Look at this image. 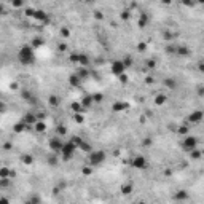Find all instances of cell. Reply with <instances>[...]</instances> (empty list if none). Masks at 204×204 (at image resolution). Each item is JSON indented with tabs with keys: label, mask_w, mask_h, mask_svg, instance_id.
I'll return each mask as SVG.
<instances>
[{
	"label": "cell",
	"mask_w": 204,
	"mask_h": 204,
	"mask_svg": "<svg viewBox=\"0 0 204 204\" xmlns=\"http://www.w3.org/2000/svg\"><path fill=\"white\" fill-rule=\"evenodd\" d=\"M18 59H19L21 64L24 66H30V64L35 62V53H34V48L32 46H22L18 53Z\"/></svg>",
	"instance_id": "cell-1"
},
{
	"label": "cell",
	"mask_w": 204,
	"mask_h": 204,
	"mask_svg": "<svg viewBox=\"0 0 204 204\" xmlns=\"http://www.w3.org/2000/svg\"><path fill=\"white\" fill-rule=\"evenodd\" d=\"M105 161V153L102 150H97V152H89L88 153V163L89 166H99Z\"/></svg>",
	"instance_id": "cell-2"
},
{
	"label": "cell",
	"mask_w": 204,
	"mask_h": 204,
	"mask_svg": "<svg viewBox=\"0 0 204 204\" xmlns=\"http://www.w3.org/2000/svg\"><path fill=\"white\" fill-rule=\"evenodd\" d=\"M75 152H77V145H75V143H72L70 140H67V142L62 143L61 152H59V153H62L64 160H69V158H72V156H73V153H75Z\"/></svg>",
	"instance_id": "cell-3"
},
{
	"label": "cell",
	"mask_w": 204,
	"mask_h": 204,
	"mask_svg": "<svg viewBox=\"0 0 204 204\" xmlns=\"http://www.w3.org/2000/svg\"><path fill=\"white\" fill-rule=\"evenodd\" d=\"M62 143L64 140H61V137H53V139H50V142H48V145L51 148V152H54V153H59L61 152V147H62Z\"/></svg>",
	"instance_id": "cell-4"
},
{
	"label": "cell",
	"mask_w": 204,
	"mask_h": 204,
	"mask_svg": "<svg viewBox=\"0 0 204 204\" xmlns=\"http://www.w3.org/2000/svg\"><path fill=\"white\" fill-rule=\"evenodd\" d=\"M131 166H132V168H136V169H145L147 168V160L143 158V156L137 155V156H134V158L131 160Z\"/></svg>",
	"instance_id": "cell-5"
},
{
	"label": "cell",
	"mask_w": 204,
	"mask_h": 204,
	"mask_svg": "<svg viewBox=\"0 0 204 204\" xmlns=\"http://www.w3.org/2000/svg\"><path fill=\"white\" fill-rule=\"evenodd\" d=\"M198 147V139L196 137H193V136H187L183 139V148L185 150H193V148H196Z\"/></svg>",
	"instance_id": "cell-6"
},
{
	"label": "cell",
	"mask_w": 204,
	"mask_h": 204,
	"mask_svg": "<svg viewBox=\"0 0 204 204\" xmlns=\"http://www.w3.org/2000/svg\"><path fill=\"white\" fill-rule=\"evenodd\" d=\"M124 70H126V67H124L123 61H113L112 62V73H115L117 77L124 73Z\"/></svg>",
	"instance_id": "cell-7"
},
{
	"label": "cell",
	"mask_w": 204,
	"mask_h": 204,
	"mask_svg": "<svg viewBox=\"0 0 204 204\" xmlns=\"http://www.w3.org/2000/svg\"><path fill=\"white\" fill-rule=\"evenodd\" d=\"M32 18H34L35 21H38V22H48V19H50V18H48V13H45L43 10H35V11H34V16H32Z\"/></svg>",
	"instance_id": "cell-8"
},
{
	"label": "cell",
	"mask_w": 204,
	"mask_h": 204,
	"mask_svg": "<svg viewBox=\"0 0 204 204\" xmlns=\"http://www.w3.org/2000/svg\"><path fill=\"white\" fill-rule=\"evenodd\" d=\"M128 109H129L128 102H115V104L112 105L113 112H123V110H128Z\"/></svg>",
	"instance_id": "cell-9"
},
{
	"label": "cell",
	"mask_w": 204,
	"mask_h": 204,
	"mask_svg": "<svg viewBox=\"0 0 204 204\" xmlns=\"http://www.w3.org/2000/svg\"><path fill=\"white\" fill-rule=\"evenodd\" d=\"M188 120H190L191 123H199V121L203 120V112H201V110H196V112H193L191 115H190Z\"/></svg>",
	"instance_id": "cell-10"
},
{
	"label": "cell",
	"mask_w": 204,
	"mask_h": 204,
	"mask_svg": "<svg viewBox=\"0 0 204 204\" xmlns=\"http://www.w3.org/2000/svg\"><path fill=\"white\" fill-rule=\"evenodd\" d=\"M69 83L73 86V88H78V86H81V78L77 75V73H73V75L69 77Z\"/></svg>",
	"instance_id": "cell-11"
},
{
	"label": "cell",
	"mask_w": 204,
	"mask_h": 204,
	"mask_svg": "<svg viewBox=\"0 0 204 204\" xmlns=\"http://www.w3.org/2000/svg\"><path fill=\"white\" fill-rule=\"evenodd\" d=\"M34 129L37 132H45L46 131V124H45L43 120H37V121L34 123Z\"/></svg>",
	"instance_id": "cell-12"
},
{
	"label": "cell",
	"mask_w": 204,
	"mask_h": 204,
	"mask_svg": "<svg viewBox=\"0 0 204 204\" xmlns=\"http://www.w3.org/2000/svg\"><path fill=\"white\" fill-rule=\"evenodd\" d=\"M22 121H24V123L27 124V126H32V124H34V123L37 121V117H35L34 113H27L26 117L22 118Z\"/></svg>",
	"instance_id": "cell-13"
},
{
	"label": "cell",
	"mask_w": 204,
	"mask_h": 204,
	"mask_svg": "<svg viewBox=\"0 0 204 204\" xmlns=\"http://www.w3.org/2000/svg\"><path fill=\"white\" fill-rule=\"evenodd\" d=\"M26 129H29V126H27L24 121H21V123H16V124H15L13 131H15L16 134H19V132H22V131H26Z\"/></svg>",
	"instance_id": "cell-14"
},
{
	"label": "cell",
	"mask_w": 204,
	"mask_h": 204,
	"mask_svg": "<svg viewBox=\"0 0 204 204\" xmlns=\"http://www.w3.org/2000/svg\"><path fill=\"white\" fill-rule=\"evenodd\" d=\"M148 15L147 13H140V16H139V27H145L148 24Z\"/></svg>",
	"instance_id": "cell-15"
},
{
	"label": "cell",
	"mask_w": 204,
	"mask_h": 204,
	"mask_svg": "<svg viewBox=\"0 0 204 204\" xmlns=\"http://www.w3.org/2000/svg\"><path fill=\"white\" fill-rule=\"evenodd\" d=\"M175 53L179 54V56H187V54L190 53L187 46H183V45H179V46H175Z\"/></svg>",
	"instance_id": "cell-16"
},
{
	"label": "cell",
	"mask_w": 204,
	"mask_h": 204,
	"mask_svg": "<svg viewBox=\"0 0 204 204\" xmlns=\"http://www.w3.org/2000/svg\"><path fill=\"white\" fill-rule=\"evenodd\" d=\"M164 86L168 88V89H175V86H177V81H175L174 78H166V80H164Z\"/></svg>",
	"instance_id": "cell-17"
},
{
	"label": "cell",
	"mask_w": 204,
	"mask_h": 204,
	"mask_svg": "<svg viewBox=\"0 0 204 204\" xmlns=\"http://www.w3.org/2000/svg\"><path fill=\"white\" fill-rule=\"evenodd\" d=\"M78 64H80L81 67H88L89 66V59H88V56H85V54H80V56H78Z\"/></svg>",
	"instance_id": "cell-18"
},
{
	"label": "cell",
	"mask_w": 204,
	"mask_h": 204,
	"mask_svg": "<svg viewBox=\"0 0 204 204\" xmlns=\"http://www.w3.org/2000/svg\"><path fill=\"white\" fill-rule=\"evenodd\" d=\"M78 150H81V152H86V153H89L91 150H92V147H91V143H88V142H85L83 140L80 145H78Z\"/></svg>",
	"instance_id": "cell-19"
},
{
	"label": "cell",
	"mask_w": 204,
	"mask_h": 204,
	"mask_svg": "<svg viewBox=\"0 0 204 204\" xmlns=\"http://www.w3.org/2000/svg\"><path fill=\"white\" fill-rule=\"evenodd\" d=\"M166 101H168L166 94H158V96L155 97V104L156 105H163V104H166Z\"/></svg>",
	"instance_id": "cell-20"
},
{
	"label": "cell",
	"mask_w": 204,
	"mask_h": 204,
	"mask_svg": "<svg viewBox=\"0 0 204 204\" xmlns=\"http://www.w3.org/2000/svg\"><path fill=\"white\" fill-rule=\"evenodd\" d=\"M92 104V96H85V97H83V99H81V105H83V107H89V105Z\"/></svg>",
	"instance_id": "cell-21"
},
{
	"label": "cell",
	"mask_w": 204,
	"mask_h": 204,
	"mask_svg": "<svg viewBox=\"0 0 204 204\" xmlns=\"http://www.w3.org/2000/svg\"><path fill=\"white\" fill-rule=\"evenodd\" d=\"M175 199H179V201H185V199H188V193L187 191H177L175 193Z\"/></svg>",
	"instance_id": "cell-22"
},
{
	"label": "cell",
	"mask_w": 204,
	"mask_h": 204,
	"mask_svg": "<svg viewBox=\"0 0 204 204\" xmlns=\"http://www.w3.org/2000/svg\"><path fill=\"white\" fill-rule=\"evenodd\" d=\"M72 110H73L75 113H78V112H83V110H85V107L81 105V102H73V104H72Z\"/></svg>",
	"instance_id": "cell-23"
},
{
	"label": "cell",
	"mask_w": 204,
	"mask_h": 204,
	"mask_svg": "<svg viewBox=\"0 0 204 204\" xmlns=\"http://www.w3.org/2000/svg\"><path fill=\"white\" fill-rule=\"evenodd\" d=\"M10 183H11V179H8V177H0V188L10 187Z\"/></svg>",
	"instance_id": "cell-24"
},
{
	"label": "cell",
	"mask_w": 204,
	"mask_h": 204,
	"mask_svg": "<svg viewBox=\"0 0 204 204\" xmlns=\"http://www.w3.org/2000/svg\"><path fill=\"white\" fill-rule=\"evenodd\" d=\"M50 105H53V107H58V105H59V102H61V99H59V97L58 96H50Z\"/></svg>",
	"instance_id": "cell-25"
},
{
	"label": "cell",
	"mask_w": 204,
	"mask_h": 204,
	"mask_svg": "<svg viewBox=\"0 0 204 204\" xmlns=\"http://www.w3.org/2000/svg\"><path fill=\"white\" fill-rule=\"evenodd\" d=\"M77 75L81 78V80H85V78L89 77V72L86 70V69H80V70H77Z\"/></svg>",
	"instance_id": "cell-26"
},
{
	"label": "cell",
	"mask_w": 204,
	"mask_h": 204,
	"mask_svg": "<svg viewBox=\"0 0 204 204\" xmlns=\"http://www.w3.org/2000/svg\"><path fill=\"white\" fill-rule=\"evenodd\" d=\"M190 155H191L193 160H199V158H201V150H198V148H193V150H190Z\"/></svg>",
	"instance_id": "cell-27"
},
{
	"label": "cell",
	"mask_w": 204,
	"mask_h": 204,
	"mask_svg": "<svg viewBox=\"0 0 204 204\" xmlns=\"http://www.w3.org/2000/svg\"><path fill=\"white\" fill-rule=\"evenodd\" d=\"M102 101H104V94H101V92L92 94V102H94V104H101Z\"/></svg>",
	"instance_id": "cell-28"
},
{
	"label": "cell",
	"mask_w": 204,
	"mask_h": 204,
	"mask_svg": "<svg viewBox=\"0 0 204 204\" xmlns=\"http://www.w3.org/2000/svg\"><path fill=\"white\" fill-rule=\"evenodd\" d=\"M56 132H58V136H59V137H62V136H66V134H67V128H66V126H62V124H59L58 129H56Z\"/></svg>",
	"instance_id": "cell-29"
},
{
	"label": "cell",
	"mask_w": 204,
	"mask_h": 204,
	"mask_svg": "<svg viewBox=\"0 0 204 204\" xmlns=\"http://www.w3.org/2000/svg\"><path fill=\"white\" fill-rule=\"evenodd\" d=\"M121 193H123V194H129V193H132V185H131V183L123 185V187H121Z\"/></svg>",
	"instance_id": "cell-30"
},
{
	"label": "cell",
	"mask_w": 204,
	"mask_h": 204,
	"mask_svg": "<svg viewBox=\"0 0 204 204\" xmlns=\"http://www.w3.org/2000/svg\"><path fill=\"white\" fill-rule=\"evenodd\" d=\"M32 161H34V158H32L30 155H24V156H22V163H24L26 166H30Z\"/></svg>",
	"instance_id": "cell-31"
},
{
	"label": "cell",
	"mask_w": 204,
	"mask_h": 204,
	"mask_svg": "<svg viewBox=\"0 0 204 204\" xmlns=\"http://www.w3.org/2000/svg\"><path fill=\"white\" fill-rule=\"evenodd\" d=\"M48 163H50L51 166H56V164H58V158H56V153H51V156L48 158Z\"/></svg>",
	"instance_id": "cell-32"
},
{
	"label": "cell",
	"mask_w": 204,
	"mask_h": 204,
	"mask_svg": "<svg viewBox=\"0 0 204 204\" xmlns=\"http://www.w3.org/2000/svg\"><path fill=\"white\" fill-rule=\"evenodd\" d=\"M11 5L15 8H21L22 5H24V0H11Z\"/></svg>",
	"instance_id": "cell-33"
},
{
	"label": "cell",
	"mask_w": 204,
	"mask_h": 204,
	"mask_svg": "<svg viewBox=\"0 0 204 204\" xmlns=\"http://www.w3.org/2000/svg\"><path fill=\"white\" fill-rule=\"evenodd\" d=\"M70 142H72V143H75V145H77V148H78V145H80V143L83 142V139H81V137H77V136H73V137L70 139Z\"/></svg>",
	"instance_id": "cell-34"
},
{
	"label": "cell",
	"mask_w": 204,
	"mask_h": 204,
	"mask_svg": "<svg viewBox=\"0 0 204 204\" xmlns=\"http://www.w3.org/2000/svg\"><path fill=\"white\" fill-rule=\"evenodd\" d=\"M41 45H43V40H41V38H35L34 40V43H32V48H38V46H41Z\"/></svg>",
	"instance_id": "cell-35"
},
{
	"label": "cell",
	"mask_w": 204,
	"mask_h": 204,
	"mask_svg": "<svg viewBox=\"0 0 204 204\" xmlns=\"http://www.w3.org/2000/svg\"><path fill=\"white\" fill-rule=\"evenodd\" d=\"M40 201H41V198L38 196V194H35V196H32L29 199V204H37V203H40Z\"/></svg>",
	"instance_id": "cell-36"
},
{
	"label": "cell",
	"mask_w": 204,
	"mask_h": 204,
	"mask_svg": "<svg viewBox=\"0 0 204 204\" xmlns=\"http://www.w3.org/2000/svg\"><path fill=\"white\" fill-rule=\"evenodd\" d=\"M73 120H75L77 123H83V120H85V118H83V115H81L80 112H78V113L73 115Z\"/></svg>",
	"instance_id": "cell-37"
},
{
	"label": "cell",
	"mask_w": 204,
	"mask_h": 204,
	"mask_svg": "<svg viewBox=\"0 0 204 204\" xmlns=\"http://www.w3.org/2000/svg\"><path fill=\"white\" fill-rule=\"evenodd\" d=\"M123 64H124V67H129L132 64V58L131 56H128V58H124V61H123Z\"/></svg>",
	"instance_id": "cell-38"
},
{
	"label": "cell",
	"mask_w": 204,
	"mask_h": 204,
	"mask_svg": "<svg viewBox=\"0 0 204 204\" xmlns=\"http://www.w3.org/2000/svg\"><path fill=\"white\" fill-rule=\"evenodd\" d=\"M78 56H80V54H77V53H72V54H70V61H72L73 64H78Z\"/></svg>",
	"instance_id": "cell-39"
},
{
	"label": "cell",
	"mask_w": 204,
	"mask_h": 204,
	"mask_svg": "<svg viewBox=\"0 0 204 204\" xmlns=\"http://www.w3.org/2000/svg\"><path fill=\"white\" fill-rule=\"evenodd\" d=\"M91 172H92L91 166H85V168H83V175H89Z\"/></svg>",
	"instance_id": "cell-40"
},
{
	"label": "cell",
	"mask_w": 204,
	"mask_h": 204,
	"mask_svg": "<svg viewBox=\"0 0 204 204\" xmlns=\"http://www.w3.org/2000/svg\"><path fill=\"white\" fill-rule=\"evenodd\" d=\"M179 134H183V136H185V134H188V126H180L179 128Z\"/></svg>",
	"instance_id": "cell-41"
},
{
	"label": "cell",
	"mask_w": 204,
	"mask_h": 204,
	"mask_svg": "<svg viewBox=\"0 0 204 204\" xmlns=\"http://www.w3.org/2000/svg\"><path fill=\"white\" fill-rule=\"evenodd\" d=\"M22 97H24V99H27V101H34L29 91H22Z\"/></svg>",
	"instance_id": "cell-42"
},
{
	"label": "cell",
	"mask_w": 204,
	"mask_h": 204,
	"mask_svg": "<svg viewBox=\"0 0 204 204\" xmlns=\"http://www.w3.org/2000/svg\"><path fill=\"white\" fill-rule=\"evenodd\" d=\"M182 3H183V5H187V7H193L196 2H194V0H182Z\"/></svg>",
	"instance_id": "cell-43"
},
{
	"label": "cell",
	"mask_w": 204,
	"mask_h": 204,
	"mask_svg": "<svg viewBox=\"0 0 204 204\" xmlns=\"http://www.w3.org/2000/svg\"><path fill=\"white\" fill-rule=\"evenodd\" d=\"M61 35L62 37H69V35H70V32H69V29H66V27H62V29H61Z\"/></svg>",
	"instance_id": "cell-44"
},
{
	"label": "cell",
	"mask_w": 204,
	"mask_h": 204,
	"mask_svg": "<svg viewBox=\"0 0 204 204\" xmlns=\"http://www.w3.org/2000/svg\"><path fill=\"white\" fill-rule=\"evenodd\" d=\"M94 18H96V19H99V21H102V19H104V15H102L101 11H96L94 13Z\"/></svg>",
	"instance_id": "cell-45"
},
{
	"label": "cell",
	"mask_w": 204,
	"mask_h": 204,
	"mask_svg": "<svg viewBox=\"0 0 204 204\" xmlns=\"http://www.w3.org/2000/svg\"><path fill=\"white\" fill-rule=\"evenodd\" d=\"M5 110H7L5 102H0V113H5Z\"/></svg>",
	"instance_id": "cell-46"
},
{
	"label": "cell",
	"mask_w": 204,
	"mask_h": 204,
	"mask_svg": "<svg viewBox=\"0 0 204 204\" xmlns=\"http://www.w3.org/2000/svg\"><path fill=\"white\" fill-rule=\"evenodd\" d=\"M145 48H147L145 43H139V45H137V50H139V51H145Z\"/></svg>",
	"instance_id": "cell-47"
},
{
	"label": "cell",
	"mask_w": 204,
	"mask_h": 204,
	"mask_svg": "<svg viewBox=\"0 0 204 204\" xmlns=\"http://www.w3.org/2000/svg\"><path fill=\"white\" fill-rule=\"evenodd\" d=\"M118 77H120V81H121V83H126L128 81V77L124 75V73H121V75H118Z\"/></svg>",
	"instance_id": "cell-48"
},
{
	"label": "cell",
	"mask_w": 204,
	"mask_h": 204,
	"mask_svg": "<svg viewBox=\"0 0 204 204\" xmlns=\"http://www.w3.org/2000/svg\"><path fill=\"white\" fill-rule=\"evenodd\" d=\"M164 38L166 40H172V34H171V32H164Z\"/></svg>",
	"instance_id": "cell-49"
},
{
	"label": "cell",
	"mask_w": 204,
	"mask_h": 204,
	"mask_svg": "<svg viewBox=\"0 0 204 204\" xmlns=\"http://www.w3.org/2000/svg\"><path fill=\"white\" fill-rule=\"evenodd\" d=\"M34 11H35V10H32V8H27V10H26V15H27V16H34Z\"/></svg>",
	"instance_id": "cell-50"
},
{
	"label": "cell",
	"mask_w": 204,
	"mask_h": 204,
	"mask_svg": "<svg viewBox=\"0 0 204 204\" xmlns=\"http://www.w3.org/2000/svg\"><path fill=\"white\" fill-rule=\"evenodd\" d=\"M67 50V45L66 43H61V45H59V51H66Z\"/></svg>",
	"instance_id": "cell-51"
},
{
	"label": "cell",
	"mask_w": 204,
	"mask_h": 204,
	"mask_svg": "<svg viewBox=\"0 0 204 204\" xmlns=\"http://www.w3.org/2000/svg\"><path fill=\"white\" fill-rule=\"evenodd\" d=\"M121 18H123V19H129V11H123Z\"/></svg>",
	"instance_id": "cell-52"
},
{
	"label": "cell",
	"mask_w": 204,
	"mask_h": 204,
	"mask_svg": "<svg viewBox=\"0 0 204 204\" xmlns=\"http://www.w3.org/2000/svg\"><path fill=\"white\" fill-rule=\"evenodd\" d=\"M3 148H7V150H8V148H11V142H7L5 145H3Z\"/></svg>",
	"instance_id": "cell-53"
},
{
	"label": "cell",
	"mask_w": 204,
	"mask_h": 204,
	"mask_svg": "<svg viewBox=\"0 0 204 204\" xmlns=\"http://www.w3.org/2000/svg\"><path fill=\"white\" fill-rule=\"evenodd\" d=\"M150 143H152V142H150V139H145V140H143V145H145V147H147V145H150Z\"/></svg>",
	"instance_id": "cell-54"
},
{
	"label": "cell",
	"mask_w": 204,
	"mask_h": 204,
	"mask_svg": "<svg viewBox=\"0 0 204 204\" xmlns=\"http://www.w3.org/2000/svg\"><path fill=\"white\" fill-rule=\"evenodd\" d=\"M2 13H3V5H0V16H2Z\"/></svg>",
	"instance_id": "cell-55"
},
{
	"label": "cell",
	"mask_w": 204,
	"mask_h": 204,
	"mask_svg": "<svg viewBox=\"0 0 204 204\" xmlns=\"http://www.w3.org/2000/svg\"><path fill=\"white\" fill-rule=\"evenodd\" d=\"M163 3H168V5H169V3H171V0H163Z\"/></svg>",
	"instance_id": "cell-56"
},
{
	"label": "cell",
	"mask_w": 204,
	"mask_h": 204,
	"mask_svg": "<svg viewBox=\"0 0 204 204\" xmlns=\"http://www.w3.org/2000/svg\"><path fill=\"white\" fill-rule=\"evenodd\" d=\"M194 2H196V3H203L204 0H194Z\"/></svg>",
	"instance_id": "cell-57"
},
{
	"label": "cell",
	"mask_w": 204,
	"mask_h": 204,
	"mask_svg": "<svg viewBox=\"0 0 204 204\" xmlns=\"http://www.w3.org/2000/svg\"><path fill=\"white\" fill-rule=\"evenodd\" d=\"M86 2H94V0H86Z\"/></svg>",
	"instance_id": "cell-58"
}]
</instances>
